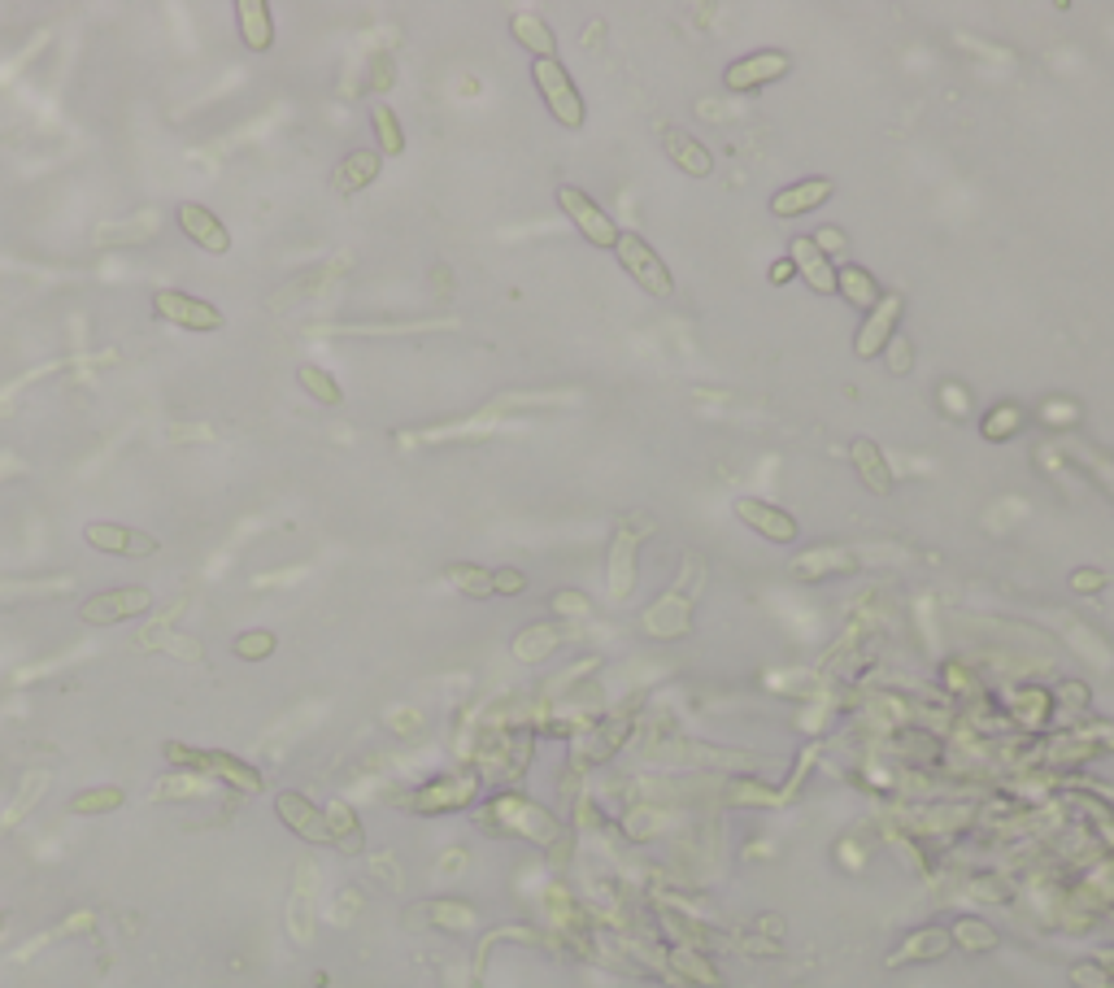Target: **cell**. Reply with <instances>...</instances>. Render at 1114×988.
Here are the masks:
<instances>
[{
  "mask_svg": "<svg viewBox=\"0 0 1114 988\" xmlns=\"http://www.w3.org/2000/svg\"><path fill=\"white\" fill-rule=\"evenodd\" d=\"M479 827H483V831H496V836L531 840V844H540V849L561 844V823H557V814L544 810L540 801L522 796V792H496V796L479 810Z\"/></svg>",
  "mask_w": 1114,
  "mask_h": 988,
  "instance_id": "1",
  "label": "cell"
},
{
  "mask_svg": "<svg viewBox=\"0 0 1114 988\" xmlns=\"http://www.w3.org/2000/svg\"><path fill=\"white\" fill-rule=\"evenodd\" d=\"M701 583H705V561H701L696 553H688L683 566H679V575H674V583L640 614V631H644L648 640H679V635H688V631H692V605H696Z\"/></svg>",
  "mask_w": 1114,
  "mask_h": 988,
  "instance_id": "2",
  "label": "cell"
},
{
  "mask_svg": "<svg viewBox=\"0 0 1114 988\" xmlns=\"http://www.w3.org/2000/svg\"><path fill=\"white\" fill-rule=\"evenodd\" d=\"M644 535H653V518L644 509H627L614 527V540H609V557H605V588L614 601H627L635 592V579H640V544Z\"/></svg>",
  "mask_w": 1114,
  "mask_h": 988,
  "instance_id": "3",
  "label": "cell"
},
{
  "mask_svg": "<svg viewBox=\"0 0 1114 988\" xmlns=\"http://www.w3.org/2000/svg\"><path fill=\"white\" fill-rule=\"evenodd\" d=\"M165 757H170L174 766L196 770V775H213V779H222V783H231V788H239V792H248V796L265 788V779H261L257 766H248L244 757L222 753V749H191V744L170 740V744H165Z\"/></svg>",
  "mask_w": 1114,
  "mask_h": 988,
  "instance_id": "4",
  "label": "cell"
},
{
  "mask_svg": "<svg viewBox=\"0 0 1114 988\" xmlns=\"http://www.w3.org/2000/svg\"><path fill=\"white\" fill-rule=\"evenodd\" d=\"M614 257H618V265H622V270L644 287V296H653V300H670V296H674L670 265L657 257V248H653L640 231H618Z\"/></svg>",
  "mask_w": 1114,
  "mask_h": 988,
  "instance_id": "5",
  "label": "cell"
},
{
  "mask_svg": "<svg viewBox=\"0 0 1114 988\" xmlns=\"http://www.w3.org/2000/svg\"><path fill=\"white\" fill-rule=\"evenodd\" d=\"M531 78H535L540 100H544V109L553 113V122L566 126V131H579L583 118H587V109H583V91H579V83L570 78V70H566L561 61H531Z\"/></svg>",
  "mask_w": 1114,
  "mask_h": 988,
  "instance_id": "6",
  "label": "cell"
},
{
  "mask_svg": "<svg viewBox=\"0 0 1114 988\" xmlns=\"http://www.w3.org/2000/svg\"><path fill=\"white\" fill-rule=\"evenodd\" d=\"M474 796H479V770H448L418 783L409 796H400V805L409 814H453L474 805Z\"/></svg>",
  "mask_w": 1114,
  "mask_h": 988,
  "instance_id": "7",
  "label": "cell"
},
{
  "mask_svg": "<svg viewBox=\"0 0 1114 988\" xmlns=\"http://www.w3.org/2000/svg\"><path fill=\"white\" fill-rule=\"evenodd\" d=\"M788 70H792V57L783 48H757V52H744V57L727 61L722 87L731 96H748V91H762V87L779 83Z\"/></svg>",
  "mask_w": 1114,
  "mask_h": 988,
  "instance_id": "8",
  "label": "cell"
},
{
  "mask_svg": "<svg viewBox=\"0 0 1114 988\" xmlns=\"http://www.w3.org/2000/svg\"><path fill=\"white\" fill-rule=\"evenodd\" d=\"M557 209L574 222V231H579L592 248H614V244H618V231H622V226H618L583 187L561 183V187H557Z\"/></svg>",
  "mask_w": 1114,
  "mask_h": 988,
  "instance_id": "9",
  "label": "cell"
},
{
  "mask_svg": "<svg viewBox=\"0 0 1114 988\" xmlns=\"http://www.w3.org/2000/svg\"><path fill=\"white\" fill-rule=\"evenodd\" d=\"M901 313H905V300H901L896 292H883V296L866 309L862 326L853 331V357H857V361H875V357H883L888 339H892V335H896V326H901Z\"/></svg>",
  "mask_w": 1114,
  "mask_h": 988,
  "instance_id": "10",
  "label": "cell"
},
{
  "mask_svg": "<svg viewBox=\"0 0 1114 988\" xmlns=\"http://www.w3.org/2000/svg\"><path fill=\"white\" fill-rule=\"evenodd\" d=\"M731 514H735L748 531H757L762 540H770V544H792V540H796V518H792L783 505H770V501H762V496H735Z\"/></svg>",
  "mask_w": 1114,
  "mask_h": 988,
  "instance_id": "11",
  "label": "cell"
},
{
  "mask_svg": "<svg viewBox=\"0 0 1114 988\" xmlns=\"http://www.w3.org/2000/svg\"><path fill=\"white\" fill-rule=\"evenodd\" d=\"M1001 709H1005L1010 727L1036 736V731H1044L1053 723V692L1040 688V683H1018V688H1005Z\"/></svg>",
  "mask_w": 1114,
  "mask_h": 988,
  "instance_id": "12",
  "label": "cell"
},
{
  "mask_svg": "<svg viewBox=\"0 0 1114 988\" xmlns=\"http://www.w3.org/2000/svg\"><path fill=\"white\" fill-rule=\"evenodd\" d=\"M152 309H157V318H165V322H174V326H187V331H218V326H222V313H218L209 300L187 296V292H174V287H161V292L152 296Z\"/></svg>",
  "mask_w": 1114,
  "mask_h": 988,
  "instance_id": "13",
  "label": "cell"
},
{
  "mask_svg": "<svg viewBox=\"0 0 1114 988\" xmlns=\"http://www.w3.org/2000/svg\"><path fill=\"white\" fill-rule=\"evenodd\" d=\"M836 196V183L827 178V174H809V178H796V183H788V187H779L775 196H770V213L775 218H805V213H814L818 205H827Z\"/></svg>",
  "mask_w": 1114,
  "mask_h": 988,
  "instance_id": "14",
  "label": "cell"
},
{
  "mask_svg": "<svg viewBox=\"0 0 1114 988\" xmlns=\"http://www.w3.org/2000/svg\"><path fill=\"white\" fill-rule=\"evenodd\" d=\"M788 570H792V579H801V583L840 579V575H853V570H857V553L844 548V544H814V548L796 553Z\"/></svg>",
  "mask_w": 1114,
  "mask_h": 988,
  "instance_id": "15",
  "label": "cell"
},
{
  "mask_svg": "<svg viewBox=\"0 0 1114 988\" xmlns=\"http://www.w3.org/2000/svg\"><path fill=\"white\" fill-rule=\"evenodd\" d=\"M788 261H792V270H796V279L809 287V292H818V296H836V261L809 239V235H796L792 244H788Z\"/></svg>",
  "mask_w": 1114,
  "mask_h": 988,
  "instance_id": "16",
  "label": "cell"
},
{
  "mask_svg": "<svg viewBox=\"0 0 1114 988\" xmlns=\"http://www.w3.org/2000/svg\"><path fill=\"white\" fill-rule=\"evenodd\" d=\"M953 949V936H949V927H940V923H927V927H914L888 958H883V966L888 971H896V966H914V962H940L944 953Z\"/></svg>",
  "mask_w": 1114,
  "mask_h": 988,
  "instance_id": "17",
  "label": "cell"
},
{
  "mask_svg": "<svg viewBox=\"0 0 1114 988\" xmlns=\"http://www.w3.org/2000/svg\"><path fill=\"white\" fill-rule=\"evenodd\" d=\"M148 609V588H113V592H96L83 601V622L100 627V622H122Z\"/></svg>",
  "mask_w": 1114,
  "mask_h": 988,
  "instance_id": "18",
  "label": "cell"
},
{
  "mask_svg": "<svg viewBox=\"0 0 1114 988\" xmlns=\"http://www.w3.org/2000/svg\"><path fill=\"white\" fill-rule=\"evenodd\" d=\"M627 736H631V718H627V714H614V718L592 723V727L574 740V757H579V766H596V762L614 757V753L622 749V740H627Z\"/></svg>",
  "mask_w": 1114,
  "mask_h": 988,
  "instance_id": "19",
  "label": "cell"
},
{
  "mask_svg": "<svg viewBox=\"0 0 1114 988\" xmlns=\"http://www.w3.org/2000/svg\"><path fill=\"white\" fill-rule=\"evenodd\" d=\"M274 814L309 844H331V831H326V814L305 796V792H278L274 796Z\"/></svg>",
  "mask_w": 1114,
  "mask_h": 988,
  "instance_id": "20",
  "label": "cell"
},
{
  "mask_svg": "<svg viewBox=\"0 0 1114 988\" xmlns=\"http://www.w3.org/2000/svg\"><path fill=\"white\" fill-rule=\"evenodd\" d=\"M566 640H570V627H566V622H557V618H544V622H527V627L513 635L509 653H513V662L535 666V662H544L553 649H561Z\"/></svg>",
  "mask_w": 1114,
  "mask_h": 988,
  "instance_id": "21",
  "label": "cell"
},
{
  "mask_svg": "<svg viewBox=\"0 0 1114 988\" xmlns=\"http://www.w3.org/2000/svg\"><path fill=\"white\" fill-rule=\"evenodd\" d=\"M83 540L100 553H117V557H148L157 553V540L144 535V531H131V527H117V522H87L83 527Z\"/></svg>",
  "mask_w": 1114,
  "mask_h": 988,
  "instance_id": "22",
  "label": "cell"
},
{
  "mask_svg": "<svg viewBox=\"0 0 1114 988\" xmlns=\"http://www.w3.org/2000/svg\"><path fill=\"white\" fill-rule=\"evenodd\" d=\"M661 152H666L683 174H692V178H709V174H714V152H709L696 135H688L683 126H661Z\"/></svg>",
  "mask_w": 1114,
  "mask_h": 988,
  "instance_id": "23",
  "label": "cell"
},
{
  "mask_svg": "<svg viewBox=\"0 0 1114 988\" xmlns=\"http://www.w3.org/2000/svg\"><path fill=\"white\" fill-rule=\"evenodd\" d=\"M849 461H853V474H857L875 496H888V492H892V466H888L879 440L857 435V440L849 444Z\"/></svg>",
  "mask_w": 1114,
  "mask_h": 988,
  "instance_id": "24",
  "label": "cell"
},
{
  "mask_svg": "<svg viewBox=\"0 0 1114 988\" xmlns=\"http://www.w3.org/2000/svg\"><path fill=\"white\" fill-rule=\"evenodd\" d=\"M178 226H183V235H187L191 244H200V248H209V252H226V248H231V235H226L222 218L209 213V209L196 205V200H183V205H178Z\"/></svg>",
  "mask_w": 1114,
  "mask_h": 988,
  "instance_id": "25",
  "label": "cell"
},
{
  "mask_svg": "<svg viewBox=\"0 0 1114 988\" xmlns=\"http://www.w3.org/2000/svg\"><path fill=\"white\" fill-rule=\"evenodd\" d=\"M409 923H426V927H444V931H474L479 914H474V905H466V901L435 897V901L413 905V910H409Z\"/></svg>",
  "mask_w": 1114,
  "mask_h": 988,
  "instance_id": "26",
  "label": "cell"
},
{
  "mask_svg": "<svg viewBox=\"0 0 1114 988\" xmlns=\"http://www.w3.org/2000/svg\"><path fill=\"white\" fill-rule=\"evenodd\" d=\"M836 296L844 300V305H853V309H870L879 296H883V287H879V279L866 270V265H857V261H840L836 265Z\"/></svg>",
  "mask_w": 1114,
  "mask_h": 988,
  "instance_id": "27",
  "label": "cell"
},
{
  "mask_svg": "<svg viewBox=\"0 0 1114 988\" xmlns=\"http://www.w3.org/2000/svg\"><path fill=\"white\" fill-rule=\"evenodd\" d=\"M379 170H383V157H379L374 148H357V152H348V157L335 165L331 187H335L339 196H352V192L370 187V183L379 178Z\"/></svg>",
  "mask_w": 1114,
  "mask_h": 988,
  "instance_id": "28",
  "label": "cell"
},
{
  "mask_svg": "<svg viewBox=\"0 0 1114 988\" xmlns=\"http://www.w3.org/2000/svg\"><path fill=\"white\" fill-rule=\"evenodd\" d=\"M509 35H513V44L527 48L535 61H557V35H553V26H548L544 17H535V13H513V17H509Z\"/></svg>",
  "mask_w": 1114,
  "mask_h": 988,
  "instance_id": "29",
  "label": "cell"
},
{
  "mask_svg": "<svg viewBox=\"0 0 1114 988\" xmlns=\"http://www.w3.org/2000/svg\"><path fill=\"white\" fill-rule=\"evenodd\" d=\"M322 814H326L331 849H339V853H361V849H366V836H361V818H357V810H348L344 801H335V805H326Z\"/></svg>",
  "mask_w": 1114,
  "mask_h": 988,
  "instance_id": "30",
  "label": "cell"
},
{
  "mask_svg": "<svg viewBox=\"0 0 1114 988\" xmlns=\"http://www.w3.org/2000/svg\"><path fill=\"white\" fill-rule=\"evenodd\" d=\"M235 17H239V35L252 52H265L274 44V26H270V9L261 0H244L235 4Z\"/></svg>",
  "mask_w": 1114,
  "mask_h": 988,
  "instance_id": "31",
  "label": "cell"
},
{
  "mask_svg": "<svg viewBox=\"0 0 1114 988\" xmlns=\"http://www.w3.org/2000/svg\"><path fill=\"white\" fill-rule=\"evenodd\" d=\"M1023 422H1027V409L1014 405V400H1001V405H992V409L979 418V435L992 440V444H1005V440H1014V435L1023 431Z\"/></svg>",
  "mask_w": 1114,
  "mask_h": 988,
  "instance_id": "32",
  "label": "cell"
},
{
  "mask_svg": "<svg viewBox=\"0 0 1114 988\" xmlns=\"http://www.w3.org/2000/svg\"><path fill=\"white\" fill-rule=\"evenodd\" d=\"M949 936H953V944H957L962 953H992V949L1001 944L997 927H992V923H983V918H975V914L953 918V923H949Z\"/></svg>",
  "mask_w": 1114,
  "mask_h": 988,
  "instance_id": "33",
  "label": "cell"
},
{
  "mask_svg": "<svg viewBox=\"0 0 1114 988\" xmlns=\"http://www.w3.org/2000/svg\"><path fill=\"white\" fill-rule=\"evenodd\" d=\"M444 579H448V588H457V592L470 596V601L496 596V592H492V570L479 566V561H448V566H444Z\"/></svg>",
  "mask_w": 1114,
  "mask_h": 988,
  "instance_id": "34",
  "label": "cell"
},
{
  "mask_svg": "<svg viewBox=\"0 0 1114 988\" xmlns=\"http://www.w3.org/2000/svg\"><path fill=\"white\" fill-rule=\"evenodd\" d=\"M370 122H374V135H379V157H400L405 152V131H400L396 113L387 104H374Z\"/></svg>",
  "mask_w": 1114,
  "mask_h": 988,
  "instance_id": "35",
  "label": "cell"
},
{
  "mask_svg": "<svg viewBox=\"0 0 1114 988\" xmlns=\"http://www.w3.org/2000/svg\"><path fill=\"white\" fill-rule=\"evenodd\" d=\"M296 383H300V387H305V392H309L318 405H339V400H344L339 383H335V379H331L322 366H300V370H296Z\"/></svg>",
  "mask_w": 1114,
  "mask_h": 988,
  "instance_id": "36",
  "label": "cell"
},
{
  "mask_svg": "<svg viewBox=\"0 0 1114 988\" xmlns=\"http://www.w3.org/2000/svg\"><path fill=\"white\" fill-rule=\"evenodd\" d=\"M1088 701H1092L1088 683H1079V679H1062V683L1053 688V718L1062 714V718L1070 723V714H1084V709H1088Z\"/></svg>",
  "mask_w": 1114,
  "mask_h": 988,
  "instance_id": "37",
  "label": "cell"
},
{
  "mask_svg": "<svg viewBox=\"0 0 1114 988\" xmlns=\"http://www.w3.org/2000/svg\"><path fill=\"white\" fill-rule=\"evenodd\" d=\"M122 805V788L104 783V788H87L78 796H70V814H109Z\"/></svg>",
  "mask_w": 1114,
  "mask_h": 988,
  "instance_id": "38",
  "label": "cell"
},
{
  "mask_svg": "<svg viewBox=\"0 0 1114 988\" xmlns=\"http://www.w3.org/2000/svg\"><path fill=\"white\" fill-rule=\"evenodd\" d=\"M548 614H557V622H561V618H587V614H592V601H587L583 592H574V588H557V592L548 596Z\"/></svg>",
  "mask_w": 1114,
  "mask_h": 988,
  "instance_id": "39",
  "label": "cell"
},
{
  "mask_svg": "<svg viewBox=\"0 0 1114 988\" xmlns=\"http://www.w3.org/2000/svg\"><path fill=\"white\" fill-rule=\"evenodd\" d=\"M966 897H975V901H997V905H1005L1010 897H1014V888L1001 879V875H975V879H966Z\"/></svg>",
  "mask_w": 1114,
  "mask_h": 988,
  "instance_id": "40",
  "label": "cell"
},
{
  "mask_svg": "<svg viewBox=\"0 0 1114 988\" xmlns=\"http://www.w3.org/2000/svg\"><path fill=\"white\" fill-rule=\"evenodd\" d=\"M1066 979H1070V988H1114V975L1101 966V962H1070V971H1066Z\"/></svg>",
  "mask_w": 1114,
  "mask_h": 988,
  "instance_id": "41",
  "label": "cell"
},
{
  "mask_svg": "<svg viewBox=\"0 0 1114 988\" xmlns=\"http://www.w3.org/2000/svg\"><path fill=\"white\" fill-rule=\"evenodd\" d=\"M944 688L953 692V696H962V701H975L983 688H979V679L962 666V662H944Z\"/></svg>",
  "mask_w": 1114,
  "mask_h": 988,
  "instance_id": "42",
  "label": "cell"
},
{
  "mask_svg": "<svg viewBox=\"0 0 1114 988\" xmlns=\"http://www.w3.org/2000/svg\"><path fill=\"white\" fill-rule=\"evenodd\" d=\"M235 653L244 662H261V657L274 653V635L270 631H244V635H235Z\"/></svg>",
  "mask_w": 1114,
  "mask_h": 988,
  "instance_id": "43",
  "label": "cell"
},
{
  "mask_svg": "<svg viewBox=\"0 0 1114 988\" xmlns=\"http://www.w3.org/2000/svg\"><path fill=\"white\" fill-rule=\"evenodd\" d=\"M883 357H888V370H892V374H909V370H914V344H909L901 331L888 339Z\"/></svg>",
  "mask_w": 1114,
  "mask_h": 988,
  "instance_id": "44",
  "label": "cell"
},
{
  "mask_svg": "<svg viewBox=\"0 0 1114 988\" xmlns=\"http://www.w3.org/2000/svg\"><path fill=\"white\" fill-rule=\"evenodd\" d=\"M492 592L496 596H518V592H527V575L518 566H496L492 570Z\"/></svg>",
  "mask_w": 1114,
  "mask_h": 988,
  "instance_id": "45",
  "label": "cell"
},
{
  "mask_svg": "<svg viewBox=\"0 0 1114 988\" xmlns=\"http://www.w3.org/2000/svg\"><path fill=\"white\" fill-rule=\"evenodd\" d=\"M1105 588V570L1101 566H1075L1070 570V592H1079V596H1092V592H1101Z\"/></svg>",
  "mask_w": 1114,
  "mask_h": 988,
  "instance_id": "46",
  "label": "cell"
},
{
  "mask_svg": "<svg viewBox=\"0 0 1114 988\" xmlns=\"http://www.w3.org/2000/svg\"><path fill=\"white\" fill-rule=\"evenodd\" d=\"M809 239H814V244H818V248H822V252H827L831 261L849 252V239H844V231H840V226H831V222H827V226H818V231H814Z\"/></svg>",
  "mask_w": 1114,
  "mask_h": 988,
  "instance_id": "47",
  "label": "cell"
},
{
  "mask_svg": "<svg viewBox=\"0 0 1114 988\" xmlns=\"http://www.w3.org/2000/svg\"><path fill=\"white\" fill-rule=\"evenodd\" d=\"M940 400H944V409H949V413H957V418L970 409V396H966V387H962V383H944V387H940Z\"/></svg>",
  "mask_w": 1114,
  "mask_h": 988,
  "instance_id": "48",
  "label": "cell"
},
{
  "mask_svg": "<svg viewBox=\"0 0 1114 988\" xmlns=\"http://www.w3.org/2000/svg\"><path fill=\"white\" fill-rule=\"evenodd\" d=\"M1079 457H1084V461H1088V466L1101 474V483L1114 492V461H1110L1105 453H1092V448H1079Z\"/></svg>",
  "mask_w": 1114,
  "mask_h": 988,
  "instance_id": "49",
  "label": "cell"
},
{
  "mask_svg": "<svg viewBox=\"0 0 1114 988\" xmlns=\"http://www.w3.org/2000/svg\"><path fill=\"white\" fill-rule=\"evenodd\" d=\"M792 279H796L792 261H788V257H775V261H770V283H775V287H783V283H792Z\"/></svg>",
  "mask_w": 1114,
  "mask_h": 988,
  "instance_id": "50",
  "label": "cell"
},
{
  "mask_svg": "<svg viewBox=\"0 0 1114 988\" xmlns=\"http://www.w3.org/2000/svg\"><path fill=\"white\" fill-rule=\"evenodd\" d=\"M1044 418H1049V422H1057V418H1062V422H1070V418H1075V405H1070V400H1049Z\"/></svg>",
  "mask_w": 1114,
  "mask_h": 988,
  "instance_id": "51",
  "label": "cell"
},
{
  "mask_svg": "<svg viewBox=\"0 0 1114 988\" xmlns=\"http://www.w3.org/2000/svg\"><path fill=\"white\" fill-rule=\"evenodd\" d=\"M1092 962H1101V966H1105V971H1110V975H1114V949H1101V953H1097V958H1092Z\"/></svg>",
  "mask_w": 1114,
  "mask_h": 988,
  "instance_id": "52",
  "label": "cell"
}]
</instances>
